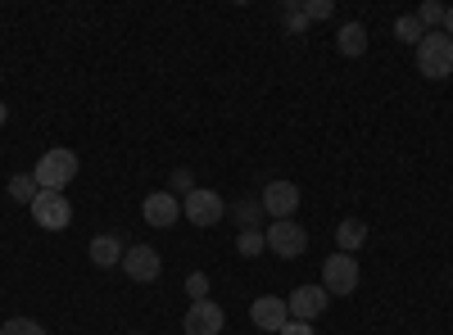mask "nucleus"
Returning a JSON list of instances; mask_svg holds the SVG:
<instances>
[{"label": "nucleus", "instance_id": "1", "mask_svg": "<svg viewBox=\"0 0 453 335\" xmlns=\"http://www.w3.org/2000/svg\"><path fill=\"white\" fill-rule=\"evenodd\" d=\"M418 72L431 82H444L453 78V36L444 32H426L422 46H418Z\"/></svg>", "mask_w": 453, "mask_h": 335}, {"label": "nucleus", "instance_id": "2", "mask_svg": "<svg viewBox=\"0 0 453 335\" xmlns=\"http://www.w3.org/2000/svg\"><path fill=\"white\" fill-rule=\"evenodd\" d=\"M32 177H36V186H42V191H59V195H64V186L78 177V155L64 150V145H55V150H46L42 159H36Z\"/></svg>", "mask_w": 453, "mask_h": 335}, {"label": "nucleus", "instance_id": "3", "mask_svg": "<svg viewBox=\"0 0 453 335\" xmlns=\"http://www.w3.org/2000/svg\"><path fill=\"white\" fill-rule=\"evenodd\" d=\"M181 217L191 222V227H218V222L226 217V204H222L218 191H204V186H196V191L181 200Z\"/></svg>", "mask_w": 453, "mask_h": 335}, {"label": "nucleus", "instance_id": "4", "mask_svg": "<svg viewBox=\"0 0 453 335\" xmlns=\"http://www.w3.org/2000/svg\"><path fill=\"white\" fill-rule=\"evenodd\" d=\"M322 290L326 294H354L358 290V258L354 254H331L322 263Z\"/></svg>", "mask_w": 453, "mask_h": 335}, {"label": "nucleus", "instance_id": "5", "mask_svg": "<svg viewBox=\"0 0 453 335\" xmlns=\"http://www.w3.org/2000/svg\"><path fill=\"white\" fill-rule=\"evenodd\" d=\"M32 222H36V227H46V232H64L68 227V222H73V204L59 195V191H42V195H36L32 200Z\"/></svg>", "mask_w": 453, "mask_h": 335}, {"label": "nucleus", "instance_id": "6", "mask_svg": "<svg viewBox=\"0 0 453 335\" xmlns=\"http://www.w3.org/2000/svg\"><path fill=\"white\" fill-rule=\"evenodd\" d=\"M268 249L277 258H299V254L309 249V232L299 227L295 217H281V222H273V227H268Z\"/></svg>", "mask_w": 453, "mask_h": 335}, {"label": "nucleus", "instance_id": "7", "mask_svg": "<svg viewBox=\"0 0 453 335\" xmlns=\"http://www.w3.org/2000/svg\"><path fill=\"white\" fill-rule=\"evenodd\" d=\"M258 204H263V213L268 217H295V209H299V186L295 181H268L263 186V195H258Z\"/></svg>", "mask_w": 453, "mask_h": 335}, {"label": "nucleus", "instance_id": "8", "mask_svg": "<svg viewBox=\"0 0 453 335\" xmlns=\"http://www.w3.org/2000/svg\"><path fill=\"white\" fill-rule=\"evenodd\" d=\"M326 304H331V294H326L322 286H299V290H290V300H286V308H290L295 322H313V317H322Z\"/></svg>", "mask_w": 453, "mask_h": 335}, {"label": "nucleus", "instance_id": "9", "mask_svg": "<svg viewBox=\"0 0 453 335\" xmlns=\"http://www.w3.org/2000/svg\"><path fill=\"white\" fill-rule=\"evenodd\" d=\"M141 217L150 222V227H173V222H181V200L173 195V191H155V195H145V204H141Z\"/></svg>", "mask_w": 453, "mask_h": 335}, {"label": "nucleus", "instance_id": "10", "mask_svg": "<svg viewBox=\"0 0 453 335\" xmlns=\"http://www.w3.org/2000/svg\"><path fill=\"white\" fill-rule=\"evenodd\" d=\"M123 272L132 277V281H159V272H164V258L150 249V245H132L127 254H123Z\"/></svg>", "mask_w": 453, "mask_h": 335}, {"label": "nucleus", "instance_id": "11", "mask_svg": "<svg viewBox=\"0 0 453 335\" xmlns=\"http://www.w3.org/2000/svg\"><path fill=\"white\" fill-rule=\"evenodd\" d=\"M222 322H226V313H222L213 300H200V304L186 308L181 331H186V335H218V331H222Z\"/></svg>", "mask_w": 453, "mask_h": 335}, {"label": "nucleus", "instance_id": "12", "mask_svg": "<svg viewBox=\"0 0 453 335\" xmlns=\"http://www.w3.org/2000/svg\"><path fill=\"white\" fill-rule=\"evenodd\" d=\"M250 322L258 331H281L290 322V308H286V300H277V294H263V300H254V308H250Z\"/></svg>", "mask_w": 453, "mask_h": 335}, {"label": "nucleus", "instance_id": "13", "mask_svg": "<svg viewBox=\"0 0 453 335\" xmlns=\"http://www.w3.org/2000/svg\"><path fill=\"white\" fill-rule=\"evenodd\" d=\"M363 245H367V222H363V217H345V222L335 227V249H340V254H358Z\"/></svg>", "mask_w": 453, "mask_h": 335}, {"label": "nucleus", "instance_id": "14", "mask_svg": "<svg viewBox=\"0 0 453 335\" xmlns=\"http://www.w3.org/2000/svg\"><path fill=\"white\" fill-rule=\"evenodd\" d=\"M87 254H91V263H96V268H119L127 249H123V240H119V236H96Z\"/></svg>", "mask_w": 453, "mask_h": 335}, {"label": "nucleus", "instance_id": "15", "mask_svg": "<svg viewBox=\"0 0 453 335\" xmlns=\"http://www.w3.org/2000/svg\"><path fill=\"white\" fill-rule=\"evenodd\" d=\"M335 50L345 55V59H358L367 50V27L363 23H345V27L335 32Z\"/></svg>", "mask_w": 453, "mask_h": 335}, {"label": "nucleus", "instance_id": "16", "mask_svg": "<svg viewBox=\"0 0 453 335\" xmlns=\"http://www.w3.org/2000/svg\"><path fill=\"white\" fill-rule=\"evenodd\" d=\"M42 195V186H36V177L32 172H19V177H10V200L14 204H27L32 209V200Z\"/></svg>", "mask_w": 453, "mask_h": 335}, {"label": "nucleus", "instance_id": "17", "mask_svg": "<svg viewBox=\"0 0 453 335\" xmlns=\"http://www.w3.org/2000/svg\"><path fill=\"white\" fill-rule=\"evenodd\" d=\"M395 36H399L403 46H422L426 27H422V19H418V14H403V19H395Z\"/></svg>", "mask_w": 453, "mask_h": 335}, {"label": "nucleus", "instance_id": "18", "mask_svg": "<svg viewBox=\"0 0 453 335\" xmlns=\"http://www.w3.org/2000/svg\"><path fill=\"white\" fill-rule=\"evenodd\" d=\"M263 245H268V232H258V227L236 236V254H245V258H258V254H263Z\"/></svg>", "mask_w": 453, "mask_h": 335}, {"label": "nucleus", "instance_id": "19", "mask_svg": "<svg viewBox=\"0 0 453 335\" xmlns=\"http://www.w3.org/2000/svg\"><path fill=\"white\" fill-rule=\"evenodd\" d=\"M444 14H449V10L440 5V0H426V5L418 10V19H422L426 32H444Z\"/></svg>", "mask_w": 453, "mask_h": 335}, {"label": "nucleus", "instance_id": "20", "mask_svg": "<svg viewBox=\"0 0 453 335\" xmlns=\"http://www.w3.org/2000/svg\"><path fill=\"white\" fill-rule=\"evenodd\" d=\"M0 335H50L42 322H32V317H10L5 326H0Z\"/></svg>", "mask_w": 453, "mask_h": 335}, {"label": "nucleus", "instance_id": "21", "mask_svg": "<svg viewBox=\"0 0 453 335\" xmlns=\"http://www.w3.org/2000/svg\"><path fill=\"white\" fill-rule=\"evenodd\" d=\"M281 19H286V32H290V36H304V27H309L304 0H299V5H286V10H281Z\"/></svg>", "mask_w": 453, "mask_h": 335}, {"label": "nucleus", "instance_id": "22", "mask_svg": "<svg viewBox=\"0 0 453 335\" xmlns=\"http://www.w3.org/2000/svg\"><path fill=\"white\" fill-rule=\"evenodd\" d=\"M186 294H191V304L209 300V277L204 272H191V277H186Z\"/></svg>", "mask_w": 453, "mask_h": 335}, {"label": "nucleus", "instance_id": "23", "mask_svg": "<svg viewBox=\"0 0 453 335\" xmlns=\"http://www.w3.org/2000/svg\"><path fill=\"white\" fill-rule=\"evenodd\" d=\"M258 213H263V204L258 200H245V204H236V222L245 232H254V222H258Z\"/></svg>", "mask_w": 453, "mask_h": 335}, {"label": "nucleus", "instance_id": "24", "mask_svg": "<svg viewBox=\"0 0 453 335\" xmlns=\"http://www.w3.org/2000/svg\"><path fill=\"white\" fill-rule=\"evenodd\" d=\"M304 14H309V23H313V19H331L335 5H331V0H304Z\"/></svg>", "mask_w": 453, "mask_h": 335}, {"label": "nucleus", "instance_id": "25", "mask_svg": "<svg viewBox=\"0 0 453 335\" xmlns=\"http://www.w3.org/2000/svg\"><path fill=\"white\" fill-rule=\"evenodd\" d=\"M191 181H196L191 172H186V168H177V172H173V195H181V200H186V195H191V191H196V186H191Z\"/></svg>", "mask_w": 453, "mask_h": 335}, {"label": "nucleus", "instance_id": "26", "mask_svg": "<svg viewBox=\"0 0 453 335\" xmlns=\"http://www.w3.org/2000/svg\"><path fill=\"white\" fill-rule=\"evenodd\" d=\"M277 335H318V331H313L309 322H295V317H290V322H286V326H281Z\"/></svg>", "mask_w": 453, "mask_h": 335}, {"label": "nucleus", "instance_id": "27", "mask_svg": "<svg viewBox=\"0 0 453 335\" xmlns=\"http://www.w3.org/2000/svg\"><path fill=\"white\" fill-rule=\"evenodd\" d=\"M444 36H453V5H449V14H444Z\"/></svg>", "mask_w": 453, "mask_h": 335}, {"label": "nucleus", "instance_id": "28", "mask_svg": "<svg viewBox=\"0 0 453 335\" xmlns=\"http://www.w3.org/2000/svg\"><path fill=\"white\" fill-rule=\"evenodd\" d=\"M5 118H10V109H5V104H0V127H5Z\"/></svg>", "mask_w": 453, "mask_h": 335}, {"label": "nucleus", "instance_id": "29", "mask_svg": "<svg viewBox=\"0 0 453 335\" xmlns=\"http://www.w3.org/2000/svg\"><path fill=\"white\" fill-rule=\"evenodd\" d=\"M132 335H141V331H132Z\"/></svg>", "mask_w": 453, "mask_h": 335}]
</instances>
